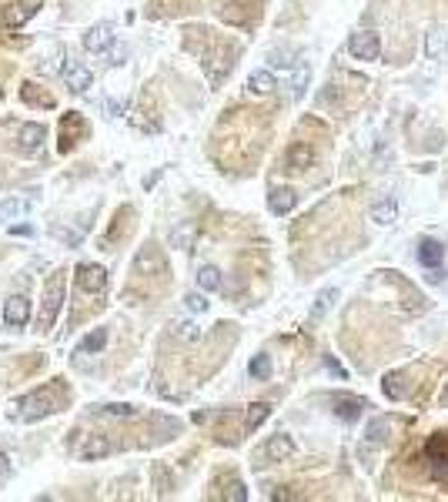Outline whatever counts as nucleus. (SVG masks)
<instances>
[{
	"instance_id": "obj_21",
	"label": "nucleus",
	"mask_w": 448,
	"mask_h": 502,
	"mask_svg": "<svg viewBox=\"0 0 448 502\" xmlns=\"http://www.w3.org/2000/svg\"><path fill=\"white\" fill-rule=\"evenodd\" d=\"M198 285L205 291H218L221 288V271L214 268V265H205V268L198 271Z\"/></svg>"
},
{
	"instance_id": "obj_19",
	"label": "nucleus",
	"mask_w": 448,
	"mask_h": 502,
	"mask_svg": "<svg viewBox=\"0 0 448 502\" xmlns=\"http://www.w3.org/2000/svg\"><path fill=\"white\" fill-rule=\"evenodd\" d=\"M104 345H107V329H94L91 335L80 342V348H77V352H80V355H97Z\"/></svg>"
},
{
	"instance_id": "obj_12",
	"label": "nucleus",
	"mask_w": 448,
	"mask_h": 502,
	"mask_svg": "<svg viewBox=\"0 0 448 502\" xmlns=\"http://www.w3.org/2000/svg\"><path fill=\"white\" fill-rule=\"evenodd\" d=\"M295 205H298V194L291 191V188H275V191H271V198H268V208H271L275 214L295 211Z\"/></svg>"
},
{
	"instance_id": "obj_4",
	"label": "nucleus",
	"mask_w": 448,
	"mask_h": 502,
	"mask_svg": "<svg viewBox=\"0 0 448 502\" xmlns=\"http://www.w3.org/2000/svg\"><path fill=\"white\" fill-rule=\"evenodd\" d=\"M27 318H31V302H27V295H10V298L3 302V325L17 331V329L27 325Z\"/></svg>"
},
{
	"instance_id": "obj_15",
	"label": "nucleus",
	"mask_w": 448,
	"mask_h": 502,
	"mask_svg": "<svg viewBox=\"0 0 448 502\" xmlns=\"http://www.w3.org/2000/svg\"><path fill=\"white\" fill-rule=\"evenodd\" d=\"M64 80H67L71 91H87L94 74L87 71V67H80V64H67V67H64Z\"/></svg>"
},
{
	"instance_id": "obj_32",
	"label": "nucleus",
	"mask_w": 448,
	"mask_h": 502,
	"mask_svg": "<svg viewBox=\"0 0 448 502\" xmlns=\"http://www.w3.org/2000/svg\"><path fill=\"white\" fill-rule=\"evenodd\" d=\"M288 58H291L288 51H271V64H278V67H291L295 64V60H288Z\"/></svg>"
},
{
	"instance_id": "obj_31",
	"label": "nucleus",
	"mask_w": 448,
	"mask_h": 502,
	"mask_svg": "<svg viewBox=\"0 0 448 502\" xmlns=\"http://www.w3.org/2000/svg\"><path fill=\"white\" fill-rule=\"evenodd\" d=\"M184 305H187L191 311H198V315H201V311H207V298L194 291V295H187V298H184Z\"/></svg>"
},
{
	"instance_id": "obj_11",
	"label": "nucleus",
	"mask_w": 448,
	"mask_h": 502,
	"mask_svg": "<svg viewBox=\"0 0 448 502\" xmlns=\"http://www.w3.org/2000/svg\"><path fill=\"white\" fill-rule=\"evenodd\" d=\"M429 459H431V465H435V476L445 479L448 476V442L442 439V435H435V439L429 442Z\"/></svg>"
},
{
	"instance_id": "obj_26",
	"label": "nucleus",
	"mask_w": 448,
	"mask_h": 502,
	"mask_svg": "<svg viewBox=\"0 0 448 502\" xmlns=\"http://www.w3.org/2000/svg\"><path fill=\"white\" fill-rule=\"evenodd\" d=\"M97 412H104V415H114V419H131V415H137V408L128 406V402H111V406H101Z\"/></svg>"
},
{
	"instance_id": "obj_6",
	"label": "nucleus",
	"mask_w": 448,
	"mask_h": 502,
	"mask_svg": "<svg viewBox=\"0 0 448 502\" xmlns=\"http://www.w3.org/2000/svg\"><path fill=\"white\" fill-rule=\"evenodd\" d=\"M425 54L429 60H442L448 54V24H435L425 34Z\"/></svg>"
},
{
	"instance_id": "obj_36",
	"label": "nucleus",
	"mask_w": 448,
	"mask_h": 502,
	"mask_svg": "<svg viewBox=\"0 0 448 502\" xmlns=\"http://www.w3.org/2000/svg\"><path fill=\"white\" fill-rule=\"evenodd\" d=\"M445 402H448V388H445Z\"/></svg>"
},
{
	"instance_id": "obj_33",
	"label": "nucleus",
	"mask_w": 448,
	"mask_h": 502,
	"mask_svg": "<svg viewBox=\"0 0 448 502\" xmlns=\"http://www.w3.org/2000/svg\"><path fill=\"white\" fill-rule=\"evenodd\" d=\"M10 234H27V238H31V234H34V228H31V225H14V228H10Z\"/></svg>"
},
{
	"instance_id": "obj_2",
	"label": "nucleus",
	"mask_w": 448,
	"mask_h": 502,
	"mask_svg": "<svg viewBox=\"0 0 448 502\" xmlns=\"http://www.w3.org/2000/svg\"><path fill=\"white\" fill-rule=\"evenodd\" d=\"M60 305H64V282L54 278L51 285H47V295H44V311H40V329L51 331L57 322V315H60Z\"/></svg>"
},
{
	"instance_id": "obj_27",
	"label": "nucleus",
	"mask_w": 448,
	"mask_h": 502,
	"mask_svg": "<svg viewBox=\"0 0 448 502\" xmlns=\"http://www.w3.org/2000/svg\"><path fill=\"white\" fill-rule=\"evenodd\" d=\"M335 298H338V291H321V295L315 298V309H311V318H321V315H325V309H328V305H331Z\"/></svg>"
},
{
	"instance_id": "obj_9",
	"label": "nucleus",
	"mask_w": 448,
	"mask_h": 502,
	"mask_svg": "<svg viewBox=\"0 0 448 502\" xmlns=\"http://www.w3.org/2000/svg\"><path fill=\"white\" fill-rule=\"evenodd\" d=\"M372 221L374 225H381V228H388L398 221V205H395V198H381V201H374L372 205Z\"/></svg>"
},
{
	"instance_id": "obj_5",
	"label": "nucleus",
	"mask_w": 448,
	"mask_h": 502,
	"mask_svg": "<svg viewBox=\"0 0 448 502\" xmlns=\"http://www.w3.org/2000/svg\"><path fill=\"white\" fill-rule=\"evenodd\" d=\"M77 285L84 291H91V295H97V291L107 288V271L101 268V265H77Z\"/></svg>"
},
{
	"instance_id": "obj_8",
	"label": "nucleus",
	"mask_w": 448,
	"mask_h": 502,
	"mask_svg": "<svg viewBox=\"0 0 448 502\" xmlns=\"http://www.w3.org/2000/svg\"><path fill=\"white\" fill-rule=\"evenodd\" d=\"M284 164H288V171H308V168L315 164V151H311L304 141H298V144H291V148H288Z\"/></svg>"
},
{
	"instance_id": "obj_14",
	"label": "nucleus",
	"mask_w": 448,
	"mask_h": 502,
	"mask_svg": "<svg viewBox=\"0 0 448 502\" xmlns=\"http://www.w3.org/2000/svg\"><path fill=\"white\" fill-rule=\"evenodd\" d=\"M264 452H268V459H288V456H295V442H291V435H284V432H278V435H271L268 439V445H264Z\"/></svg>"
},
{
	"instance_id": "obj_34",
	"label": "nucleus",
	"mask_w": 448,
	"mask_h": 502,
	"mask_svg": "<svg viewBox=\"0 0 448 502\" xmlns=\"http://www.w3.org/2000/svg\"><path fill=\"white\" fill-rule=\"evenodd\" d=\"M7 472H10V462H7V456L0 452V479H7Z\"/></svg>"
},
{
	"instance_id": "obj_35",
	"label": "nucleus",
	"mask_w": 448,
	"mask_h": 502,
	"mask_svg": "<svg viewBox=\"0 0 448 502\" xmlns=\"http://www.w3.org/2000/svg\"><path fill=\"white\" fill-rule=\"evenodd\" d=\"M107 111H111V117H117L121 111H124V104H121V101H111V104H107Z\"/></svg>"
},
{
	"instance_id": "obj_24",
	"label": "nucleus",
	"mask_w": 448,
	"mask_h": 502,
	"mask_svg": "<svg viewBox=\"0 0 448 502\" xmlns=\"http://www.w3.org/2000/svg\"><path fill=\"white\" fill-rule=\"evenodd\" d=\"M268 415H271V406L268 402H255V406L248 408V429H258Z\"/></svg>"
},
{
	"instance_id": "obj_7",
	"label": "nucleus",
	"mask_w": 448,
	"mask_h": 502,
	"mask_svg": "<svg viewBox=\"0 0 448 502\" xmlns=\"http://www.w3.org/2000/svg\"><path fill=\"white\" fill-rule=\"evenodd\" d=\"M114 44V27L111 24H94L91 31L84 34V47L91 51V54H101V51H107Z\"/></svg>"
},
{
	"instance_id": "obj_17",
	"label": "nucleus",
	"mask_w": 448,
	"mask_h": 502,
	"mask_svg": "<svg viewBox=\"0 0 448 502\" xmlns=\"http://www.w3.org/2000/svg\"><path fill=\"white\" fill-rule=\"evenodd\" d=\"M40 141H44V128H40V124H27V128L20 131V151L34 155L40 148Z\"/></svg>"
},
{
	"instance_id": "obj_10",
	"label": "nucleus",
	"mask_w": 448,
	"mask_h": 502,
	"mask_svg": "<svg viewBox=\"0 0 448 502\" xmlns=\"http://www.w3.org/2000/svg\"><path fill=\"white\" fill-rule=\"evenodd\" d=\"M442 258H445V245H442V241L425 238V241L418 245V261H422L425 268H438V265H442Z\"/></svg>"
},
{
	"instance_id": "obj_28",
	"label": "nucleus",
	"mask_w": 448,
	"mask_h": 502,
	"mask_svg": "<svg viewBox=\"0 0 448 502\" xmlns=\"http://www.w3.org/2000/svg\"><path fill=\"white\" fill-rule=\"evenodd\" d=\"M398 382H402V375H398V372H392V375L385 379V392H388L392 399H402V395H405V388L398 386Z\"/></svg>"
},
{
	"instance_id": "obj_18",
	"label": "nucleus",
	"mask_w": 448,
	"mask_h": 502,
	"mask_svg": "<svg viewBox=\"0 0 448 502\" xmlns=\"http://www.w3.org/2000/svg\"><path fill=\"white\" fill-rule=\"evenodd\" d=\"M248 87H251L255 94H271V91L278 87V80H275L271 71H255V74L248 78Z\"/></svg>"
},
{
	"instance_id": "obj_29",
	"label": "nucleus",
	"mask_w": 448,
	"mask_h": 502,
	"mask_svg": "<svg viewBox=\"0 0 448 502\" xmlns=\"http://www.w3.org/2000/svg\"><path fill=\"white\" fill-rule=\"evenodd\" d=\"M385 435H388V425H385V419H374V422L368 425V439H372V442H381Z\"/></svg>"
},
{
	"instance_id": "obj_23",
	"label": "nucleus",
	"mask_w": 448,
	"mask_h": 502,
	"mask_svg": "<svg viewBox=\"0 0 448 502\" xmlns=\"http://www.w3.org/2000/svg\"><path fill=\"white\" fill-rule=\"evenodd\" d=\"M248 372H251V379L264 382V379L271 375V358H268V355H255V358H251V368H248Z\"/></svg>"
},
{
	"instance_id": "obj_16",
	"label": "nucleus",
	"mask_w": 448,
	"mask_h": 502,
	"mask_svg": "<svg viewBox=\"0 0 448 502\" xmlns=\"http://www.w3.org/2000/svg\"><path fill=\"white\" fill-rule=\"evenodd\" d=\"M80 459H104L107 452H111V445H107V439L104 435H87L84 442H80Z\"/></svg>"
},
{
	"instance_id": "obj_22",
	"label": "nucleus",
	"mask_w": 448,
	"mask_h": 502,
	"mask_svg": "<svg viewBox=\"0 0 448 502\" xmlns=\"http://www.w3.org/2000/svg\"><path fill=\"white\" fill-rule=\"evenodd\" d=\"M174 335H178L181 342H198V338H201V325H194V322H174Z\"/></svg>"
},
{
	"instance_id": "obj_25",
	"label": "nucleus",
	"mask_w": 448,
	"mask_h": 502,
	"mask_svg": "<svg viewBox=\"0 0 448 502\" xmlns=\"http://www.w3.org/2000/svg\"><path fill=\"white\" fill-rule=\"evenodd\" d=\"M24 208H27V201H20V198H7V201H0V221H10V218H17Z\"/></svg>"
},
{
	"instance_id": "obj_1",
	"label": "nucleus",
	"mask_w": 448,
	"mask_h": 502,
	"mask_svg": "<svg viewBox=\"0 0 448 502\" xmlns=\"http://www.w3.org/2000/svg\"><path fill=\"white\" fill-rule=\"evenodd\" d=\"M54 412V395H51V388H40V392H31L27 399H20V415L27 419V422H37L44 415H51Z\"/></svg>"
},
{
	"instance_id": "obj_30",
	"label": "nucleus",
	"mask_w": 448,
	"mask_h": 502,
	"mask_svg": "<svg viewBox=\"0 0 448 502\" xmlns=\"http://www.w3.org/2000/svg\"><path fill=\"white\" fill-rule=\"evenodd\" d=\"M224 499H231V502H244V499H248V492H244V483H238V479H234V483L227 485Z\"/></svg>"
},
{
	"instance_id": "obj_20",
	"label": "nucleus",
	"mask_w": 448,
	"mask_h": 502,
	"mask_svg": "<svg viewBox=\"0 0 448 502\" xmlns=\"http://www.w3.org/2000/svg\"><path fill=\"white\" fill-rule=\"evenodd\" d=\"M194 225H178V228H174V232H171V248H181V251H187L191 248V245H194Z\"/></svg>"
},
{
	"instance_id": "obj_13",
	"label": "nucleus",
	"mask_w": 448,
	"mask_h": 502,
	"mask_svg": "<svg viewBox=\"0 0 448 502\" xmlns=\"http://www.w3.org/2000/svg\"><path fill=\"white\" fill-rule=\"evenodd\" d=\"M331 406H335L338 419L355 422L358 415H361V408H365V402H361V399H348V395H335V399H331Z\"/></svg>"
},
{
	"instance_id": "obj_3",
	"label": "nucleus",
	"mask_w": 448,
	"mask_h": 502,
	"mask_svg": "<svg viewBox=\"0 0 448 502\" xmlns=\"http://www.w3.org/2000/svg\"><path fill=\"white\" fill-rule=\"evenodd\" d=\"M348 51H352L355 60H378V54H381V37H378L374 31H358V34H352V40H348Z\"/></svg>"
}]
</instances>
